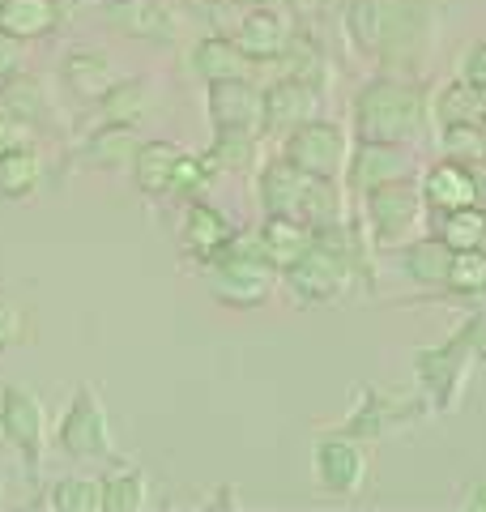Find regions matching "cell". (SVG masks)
<instances>
[{
    "label": "cell",
    "instance_id": "6da1fadb",
    "mask_svg": "<svg viewBox=\"0 0 486 512\" xmlns=\"http://www.w3.org/2000/svg\"><path fill=\"white\" fill-rule=\"evenodd\" d=\"M346 43L376 73L423 77V64L440 35V5L435 0H342Z\"/></svg>",
    "mask_w": 486,
    "mask_h": 512
},
{
    "label": "cell",
    "instance_id": "7a4b0ae2",
    "mask_svg": "<svg viewBox=\"0 0 486 512\" xmlns=\"http://www.w3.org/2000/svg\"><path fill=\"white\" fill-rule=\"evenodd\" d=\"M350 124H354V137H363V141L414 146L431 124V94L418 77L376 73L354 90Z\"/></svg>",
    "mask_w": 486,
    "mask_h": 512
},
{
    "label": "cell",
    "instance_id": "3957f363",
    "mask_svg": "<svg viewBox=\"0 0 486 512\" xmlns=\"http://www.w3.org/2000/svg\"><path fill=\"white\" fill-rule=\"evenodd\" d=\"M474 355L461 346L457 333H448L440 342L414 346L410 350V376H414V393L423 397V406L431 414H452L465 402L469 376H474Z\"/></svg>",
    "mask_w": 486,
    "mask_h": 512
},
{
    "label": "cell",
    "instance_id": "277c9868",
    "mask_svg": "<svg viewBox=\"0 0 486 512\" xmlns=\"http://www.w3.org/2000/svg\"><path fill=\"white\" fill-rule=\"evenodd\" d=\"M363 218H367V235L380 252H397L405 239H414L423 227V188H418L414 175H401V180H388L380 188L363 192Z\"/></svg>",
    "mask_w": 486,
    "mask_h": 512
},
{
    "label": "cell",
    "instance_id": "5b68a950",
    "mask_svg": "<svg viewBox=\"0 0 486 512\" xmlns=\"http://www.w3.org/2000/svg\"><path fill=\"white\" fill-rule=\"evenodd\" d=\"M282 282V274L273 269L265 256H252V252H231L226 248L222 256L205 265V286L214 303L231 312H252V308H265L273 299V286Z\"/></svg>",
    "mask_w": 486,
    "mask_h": 512
},
{
    "label": "cell",
    "instance_id": "8992f818",
    "mask_svg": "<svg viewBox=\"0 0 486 512\" xmlns=\"http://www.w3.org/2000/svg\"><path fill=\"white\" fill-rule=\"evenodd\" d=\"M367 470H371V453L367 440L350 436V431L333 427L312 444V478L324 495L333 500H354L367 487Z\"/></svg>",
    "mask_w": 486,
    "mask_h": 512
},
{
    "label": "cell",
    "instance_id": "52a82bcc",
    "mask_svg": "<svg viewBox=\"0 0 486 512\" xmlns=\"http://www.w3.org/2000/svg\"><path fill=\"white\" fill-rule=\"evenodd\" d=\"M56 444L64 457L90 461V457H111V419L94 384H77L69 406L56 419Z\"/></svg>",
    "mask_w": 486,
    "mask_h": 512
},
{
    "label": "cell",
    "instance_id": "ba28073f",
    "mask_svg": "<svg viewBox=\"0 0 486 512\" xmlns=\"http://www.w3.org/2000/svg\"><path fill=\"white\" fill-rule=\"evenodd\" d=\"M282 158H290L299 171L320 175V180H342L346 158H350V133L346 124L312 116L299 128H290L282 137Z\"/></svg>",
    "mask_w": 486,
    "mask_h": 512
},
{
    "label": "cell",
    "instance_id": "9c48e42d",
    "mask_svg": "<svg viewBox=\"0 0 486 512\" xmlns=\"http://www.w3.org/2000/svg\"><path fill=\"white\" fill-rule=\"evenodd\" d=\"M0 436L18 448L26 474L35 478L43 461V444H47V414L26 384H9V380L0 384Z\"/></svg>",
    "mask_w": 486,
    "mask_h": 512
},
{
    "label": "cell",
    "instance_id": "30bf717a",
    "mask_svg": "<svg viewBox=\"0 0 486 512\" xmlns=\"http://www.w3.org/2000/svg\"><path fill=\"white\" fill-rule=\"evenodd\" d=\"M427 414L431 410L423 406V397H393V393L376 389V384H367V389H354V406L346 414L342 431H350V436L371 444V440H384L388 431L427 419Z\"/></svg>",
    "mask_w": 486,
    "mask_h": 512
},
{
    "label": "cell",
    "instance_id": "8fae6325",
    "mask_svg": "<svg viewBox=\"0 0 486 512\" xmlns=\"http://www.w3.org/2000/svg\"><path fill=\"white\" fill-rule=\"evenodd\" d=\"M401 175H414L410 146H397V141H363V137L350 141V158L342 171L346 192L363 197V192L380 188L388 180H401Z\"/></svg>",
    "mask_w": 486,
    "mask_h": 512
},
{
    "label": "cell",
    "instance_id": "7c38bea8",
    "mask_svg": "<svg viewBox=\"0 0 486 512\" xmlns=\"http://www.w3.org/2000/svg\"><path fill=\"white\" fill-rule=\"evenodd\" d=\"M99 18L124 39H141V43L180 39V9L171 0H107Z\"/></svg>",
    "mask_w": 486,
    "mask_h": 512
},
{
    "label": "cell",
    "instance_id": "4fadbf2b",
    "mask_svg": "<svg viewBox=\"0 0 486 512\" xmlns=\"http://www.w3.org/2000/svg\"><path fill=\"white\" fill-rule=\"evenodd\" d=\"M312 116H320V86L303 77H273L261 86V137H286Z\"/></svg>",
    "mask_w": 486,
    "mask_h": 512
},
{
    "label": "cell",
    "instance_id": "5bb4252c",
    "mask_svg": "<svg viewBox=\"0 0 486 512\" xmlns=\"http://www.w3.org/2000/svg\"><path fill=\"white\" fill-rule=\"evenodd\" d=\"M295 22H290V13H282L278 5H252L243 9V18L235 26V43L248 52L256 64H273L286 56V47L295 43Z\"/></svg>",
    "mask_w": 486,
    "mask_h": 512
},
{
    "label": "cell",
    "instance_id": "9a60e30c",
    "mask_svg": "<svg viewBox=\"0 0 486 512\" xmlns=\"http://www.w3.org/2000/svg\"><path fill=\"white\" fill-rule=\"evenodd\" d=\"M423 205L431 222L444 218L452 210H465V205H478V171L474 163H461V158H440V163H431L423 171Z\"/></svg>",
    "mask_w": 486,
    "mask_h": 512
},
{
    "label": "cell",
    "instance_id": "2e32d148",
    "mask_svg": "<svg viewBox=\"0 0 486 512\" xmlns=\"http://www.w3.org/2000/svg\"><path fill=\"white\" fill-rule=\"evenodd\" d=\"M316 175L299 171L290 158H269L256 175V201H261L265 214H286V218H303V205H307V192H312Z\"/></svg>",
    "mask_w": 486,
    "mask_h": 512
},
{
    "label": "cell",
    "instance_id": "e0dca14e",
    "mask_svg": "<svg viewBox=\"0 0 486 512\" xmlns=\"http://www.w3.org/2000/svg\"><path fill=\"white\" fill-rule=\"evenodd\" d=\"M205 111L214 128H248L261 133V86L256 77H235V82H209Z\"/></svg>",
    "mask_w": 486,
    "mask_h": 512
},
{
    "label": "cell",
    "instance_id": "ac0fdd59",
    "mask_svg": "<svg viewBox=\"0 0 486 512\" xmlns=\"http://www.w3.org/2000/svg\"><path fill=\"white\" fill-rule=\"evenodd\" d=\"M452 256L457 252L431 231V235L405 239L397 248V265H401V274L410 286H418V291H427V295H440L448 286V274H452Z\"/></svg>",
    "mask_w": 486,
    "mask_h": 512
},
{
    "label": "cell",
    "instance_id": "d6986e66",
    "mask_svg": "<svg viewBox=\"0 0 486 512\" xmlns=\"http://www.w3.org/2000/svg\"><path fill=\"white\" fill-rule=\"evenodd\" d=\"M60 82L77 103H99L103 94L120 82V69L99 47H73V52H64V60H60Z\"/></svg>",
    "mask_w": 486,
    "mask_h": 512
},
{
    "label": "cell",
    "instance_id": "ffe728a7",
    "mask_svg": "<svg viewBox=\"0 0 486 512\" xmlns=\"http://www.w3.org/2000/svg\"><path fill=\"white\" fill-rule=\"evenodd\" d=\"M235 231H239V227L218 210V205H209V201H201V197H192V201H188V210H184L180 244H184V252L192 256V261L205 269L226 244H231V235H235Z\"/></svg>",
    "mask_w": 486,
    "mask_h": 512
},
{
    "label": "cell",
    "instance_id": "44dd1931",
    "mask_svg": "<svg viewBox=\"0 0 486 512\" xmlns=\"http://www.w3.org/2000/svg\"><path fill=\"white\" fill-rule=\"evenodd\" d=\"M141 128L137 124H116V120H103L94 133L81 141L77 150V163L81 167H94V171H128L133 158L141 150Z\"/></svg>",
    "mask_w": 486,
    "mask_h": 512
},
{
    "label": "cell",
    "instance_id": "7402d4cb",
    "mask_svg": "<svg viewBox=\"0 0 486 512\" xmlns=\"http://www.w3.org/2000/svg\"><path fill=\"white\" fill-rule=\"evenodd\" d=\"M188 69L209 86V82H235V77H256L261 64L243 52L231 35H205V39L192 43Z\"/></svg>",
    "mask_w": 486,
    "mask_h": 512
},
{
    "label": "cell",
    "instance_id": "603a6c76",
    "mask_svg": "<svg viewBox=\"0 0 486 512\" xmlns=\"http://www.w3.org/2000/svg\"><path fill=\"white\" fill-rule=\"evenodd\" d=\"M256 235H261V248H265V261L278 269L295 265L299 256L316 244V227H307L303 218H286V214H265V222L256 227Z\"/></svg>",
    "mask_w": 486,
    "mask_h": 512
},
{
    "label": "cell",
    "instance_id": "cb8c5ba5",
    "mask_svg": "<svg viewBox=\"0 0 486 512\" xmlns=\"http://www.w3.org/2000/svg\"><path fill=\"white\" fill-rule=\"evenodd\" d=\"M180 154H184V146H175V141H167V137L141 141V150H137V158H133V167H128V171H133L137 192H145V197H167Z\"/></svg>",
    "mask_w": 486,
    "mask_h": 512
},
{
    "label": "cell",
    "instance_id": "d4e9b609",
    "mask_svg": "<svg viewBox=\"0 0 486 512\" xmlns=\"http://www.w3.org/2000/svg\"><path fill=\"white\" fill-rule=\"evenodd\" d=\"M154 107H158V86L150 82V77H120V82L99 99L103 120L137 124V128L150 120V111H154Z\"/></svg>",
    "mask_w": 486,
    "mask_h": 512
},
{
    "label": "cell",
    "instance_id": "484cf974",
    "mask_svg": "<svg viewBox=\"0 0 486 512\" xmlns=\"http://www.w3.org/2000/svg\"><path fill=\"white\" fill-rule=\"evenodd\" d=\"M431 120L440 128L444 124H482L486 120V90L452 77L448 86L431 94Z\"/></svg>",
    "mask_w": 486,
    "mask_h": 512
},
{
    "label": "cell",
    "instance_id": "4316f807",
    "mask_svg": "<svg viewBox=\"0 0 486 512\" xmlns=\"http://www.w3.org/2000/svg\"><path fill=\"white\" fill-rule=\"evenodd\" d=\"M256 154H261V133H248V128H214V141L201 154L214 175L222 171H252Z\"/></svg>",
    "mask_w": 486,
    "mask_h": 512
},
{
    "label": "cell",
    "instance_id": "83f0119b",
    "mask_svg": "<svg viewBox=\"0 0 486 512\" xmlns=\"http://www.w3.org/2000/svg\"><path fill=\"white\" fill-rule=\"evenodd\" d=\"M103 512H141L150 504V483H145V470L133 461H116L103 478Z\"/></svg>",
    "mask_w": 486,
    "mask_h": 512
},
{
    "label": "cell",
    "instance_id": "f1b7e54d",
    "mask_svg": "<svg viewBox=\"0 0 486 512\" xmlns=\"http://www.w3.org/2000/svg\"><path fill=\"white\" fill-rule=\"evenodd\" d=\"M0 26L18 39H43L60 26V0H0Z\"/></svg>",
    "mask_w": 486,
    "mask_h": 512
},
{
    "label": "cell",
    "instance_id": "f546056e",
    "mask_svg": "<svg viewBox=\"0 0 486 512\" xmlns=\"http://www.w3.org/2000/svg\"><path fill=\"white\" fill-rule=\"evenodd\" d=\"M43 180V163L30 146H0V192L9 201H26Z\"/></svg>",
    "mask_w": 486,
    "mask_h": 512
},
{
    "label": "cell",
    "instance_id": "4dcf8cb0",
    "mask_svg": "<svg viewBox=\"0 0 486 512\" xmlns=\"http://www.w3.org/2000/svg\"><path fill=\"white\" fill-rule=\"evenodd\" d=\"M47 504L56 512H103V487H99V478L69 474V478H60V483H52Z\"/></svg>",
    "mask_w": 486,
    "mask_h": 512
},
{
    "label": "cell",
    "instance_id": "1f68e13d",
    "mask_svg": "<svg viewBox=\"0 0 486 512\" xmlns=\"http://www.w3.org/2000/svg\"><path fill=\"white\" fill-rule=\"evenodd\" d=\"M0 107L13 116V124H35L43 116V90L35 77H9V82H0Z\"/></svg>",
    "mask_w": 486,
    "mask_h": 512
},
{
    "label": "cell",
    "instance_id": "d6a6232c",
    "mask_svg": "<svg viewBox=\"0 0 486 512\" xmlns=\"http://www.w3.org/2000/svg\"><path fill=\"white\" fill-rule=\"evenodd\" d=\"M209 180H214V167L205 163L201 154H180V163H175V175H171V192L167 197H201V192L209 188Z\"/></svg>",
    "mask_w": 486,
    "mask_h": 512
},
{
    "label": "cell",
    "instance_id": "836d02e7",
    "mask_svg": "<svg viewBox=\"0 0 486 512\" xmlns=\"http://www.w3.org/2000/svg\"><path fill=\"white\" fill-rule=\"evenodd\" d=\"M440 154L461 158V163H482V124H444Z\"/></svg>",
    "mask_w": 486,
    "mask_h": 512
},
{
    "label": "cell",
    "instance_id": "e575fe53",
    "mask_svg": "<svg viewBox=\"0 0 486 512\" xmlns=\"http://www.w3.org/2000/svg\"><path fill=\"white\" fill-rule=\"evenodd\" d=\"M452 333H457L461 346L469 350V355H474V363L486 367V303H482V308H469L465 320H461V325L452 329Z\"/></svg>",
    "mask_w": 486,
    "mask_h": 512
},
{
    "label": "cell",
    "instance_id": "d590c367",
    "mask_svg": "<svg viewBox=\"0 0 486 512\" xmlns=\"http://www.w3.org/2000/svg\"><path fill=\"white\" fill-rule=\"evenodd\" d=\"M457 77L461 82H469V86H482L486 90V39H474L461 52V60H457Z\"/></svg>",
    "mask_w": 486,
    "mask_h": 512
},
{
    "label": "cell",
    "instance_id": "8d00e7d4",
    "mask_svg": "<svg viewBox=\"0 0 486 512\" xmlns=\"http://www.w3.org/2000/svg\"><path fill=\"white\" fill-rule=\"evenodd\" d=\"M26 64V39H18L13 30L0 26V82H9V77H18Z\"/></svg>",
    "mask_w": 486,
    "mask_h": 512
},
{
    "label": "cell",
    "instance_id": "74e56055",
    "mask_svg": "<svg viewBox=\"0 0 486 512\" xmlns=\"http://www.w3.org/2000/svg\"><path fill=\"white\" fill-rule=\"evenodd\" d=\"M18 342H22V312L13 308V303L0 299V355L13 350Z\"/></svg>",
    "mask_w": 486,
    "mask_h": 512
},
{
    "label": "cell",
    "instance_id": "f35d334b",
    "mask_svg": "<svg viewBox=\"0 0 486 512\" xmlns=\"http://www.w3.org/2000/svg\"><path fill=\"white\" fill-rule=\"evenodd\" d=\"M461 508H465V512H486V478H482V483H474V487L465 491Z\"/></svg>",
    "mask_w": 486,
    "mask_h": 512
},
{
    "label": "cell",
    "instance_id": "ab89813d",
    "mask_svg": "<svg viewBox=\"0 0 486 512\" xmlns=\"http://www.w3.org/2000/svg\"><path fill=\"white\" fill-rule=\"evenodd\" d=\"M235 5H243V9H252V5H278V0H235Z\"/></svg>",
    "mask_w": 486,
    "mask_h": 512
},
{
    "label": "cell",
    "instance_id": "60d3db41",
    "mask_svg": "<svg viewBox=\"0 0 486 512\" xmlns=\"http://www.w3.org/2000/svg\"><path fill=\"white\" fill-rule=\"evenodd\" d=\"M482 163H486V120H482Z\"/></svg>",
    "mask_w": 486,
    "mask_h": 512
}]
</instances>
